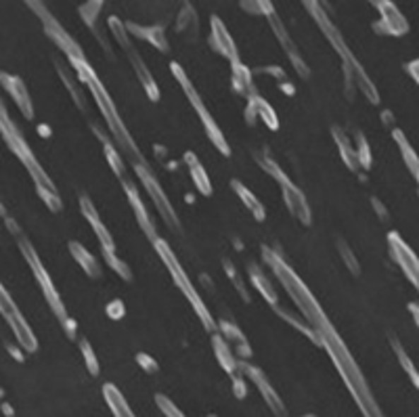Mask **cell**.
Segmentation results:
<instances>
[{"label": "cell", "instance_id": "7402d4cb", "mask_svg": "<svg viewBox=\"0 0 419 417\" xmlns=\"http://www.w3.org/2000/svg\"><path fill=\"white\" fill-rule=\"evenodd\" d=\"M82 353L86 355V365H88L90 373H93V375H97V373H99V365H97L95 355H93V351H90V346H88L86 342H82Z\"/></svg>", "mask_w": 419, "mask_h": 417}, {"label": "cell", "instance_id": "30bf717a", "mask_svg": "<svg viewBox=\"0 0 419 417\" xmlns=\"http://www.w3.org/2000/svg\"><path fill=\"white\" fill-rule=\"evenodd\" d=\"M212 34H214V40H216V49L235 63L237 61L235 42L231 40L229 32L225 30V25H223V21L218 17H212Z\"/></svg>", "mask_w": 419, "mask_h": 417}, {"label": "cell", "instance_id": "6da1fadb", "mask_svg": "<svg viewBox=\"0 0 419 417\" xmlns=\"http://www.w3.org/2000/svg\"><path fill=\"white\" fill-rule=\"evenodd\" d=\"M2 134H4V141L8 143V147L17 153V158L23 162V166L30 170V175L34 177L36 182H38L40 193H42V191L57 193V191H55V184L51 182V179H47V175L40 170L38 162L34 160L32 151H30V149H28V145L23 143V139L19 136V132H15V130L11 128V122H8V118H6V114H4V112H2Z\"/></svg>", "mask_w": 419, "mask_h": 417}, {"label": "cell", "instance_id": "9c48e42d", "mask_svg": "<svg viewBox=\"0 0 419 417\" xmlns=\"http://www.w3.org/2000/svg\"><path fill=\"white\" fill-rule=\"evenodd\" d=\"M247 373H249V377L256 382V386L260 388V392H262V397H264V401L268 403V407L273 409V413L275 416H283V403L279 401V397L275 394V390L268 386V382L264 380V375L258 371V369H252V367H247Z\"/></svg>", "mask_w": 419, "mask_h": 417}, {"label": "cell", "instance_id": "8992f818", "mask_svg": "<svg viewBox=\"0 0 419 417\" xmlns=\"http://www.w3.org/2000/svg\"><path fill=\"white\" fill-rule=\"evenodd\" d=\"M172 71L177 74V78H179V82L182 84V88L187 90V95L191 97V101H193V105L197 107V114L203 118V122H206V128H208V132H210V136L214 139V143L223 149V153H229V147H227V143H225V139H223V134L216 130V126H214V122H212V118L208 116V112H206V107H203V103H199V99H197V95H195V90L191 88V84H189V80L184 78V74H182V69H180L179 65L175 63L172 65Z\"/></svg>", "mask_w": 419, "mask_h": 417}, {"label": "cell", "instance_id": "cb8c5ba5", "mask_svg": "<svg viewBox=\"0 0 419 417\" xmlns=\"http://www.w3.org/2000/svg\"><path fill=\"white\" fill-rule=\"evenodd\" d=\"M233 390H235L237 399H243V397H245V386H243V380H241V377H233Z\"/></svg>", "mask_w": 419, "mask_h": 417}, {"label": "cell", "instance_id": "7c38bea8", "mask_svg": "<svg viewBox=\"0 0 419 417\" xmlns=\"http://www.w3.org/2000/svg\"><path fill=\"white\" fill-rule=\"evenodd\" d=\"M80 204H82V214H86V218L90 221V225H93L95 233L99 235V239H101V241H103V245H105V252H114V243H112V237L107 235V231H105L103 223L99 221V216H97L95 208L90 206V201L82 197V201H80Z\"/></svg>", "mask_w": 419, "mask_h": 417}, {"label": "cell", "instance_id": "4fadbf2b", "mask_svg": "<svg viewBox=\"0 0 419 417\" xmlns=\"http://www.w3.org/2000/svg\"><path fill=\"white\" fill-rule=\"evenodd\" d=\"M103 392H105V401L110 403V407H112L114 416L116 417H134V413L128 409L126 401L122 399L120 390H118L116 386H112V384H105Z\"/></svg>", "mask_w": 419, "mask_h": 417}, {"label": "cell", "instance_id": "5bb4252c", "mask_svg": "<svg viewBox=\"0 0 419 417\" xmlns=\"http://www.w3.org/2000/svg\"><path fill=\"white\" fill-rule=\"evenodd\" d=\"M126 193H128V197H130V204L134 206V212H136V216H138V221H141V225H143V229H145V233L149 235V237H155V231H153V227H151V223L147 221V214H145V210H143V204L138 201V197H136V191L126 182Z\"/></svg>", "mask_w": 419, "mask_h": 417}, {"label": "cell", "instance_id": "5b68a950", "mask_svg": "<svg viewBox=\"0 0 419 417\" xmlns=\"http://www.w3.org/2000/svg\"><path fill=\"white\" fill-rule=\"evenodd\" d=\"M21 249H23V254H25V258H28V262H30L32 271L36 273V279H38V283L42 286L45 294H47V300H49V302H51V306L55 308V315H57L61 321H63V325H67V319H65V312H63V306H61L59 298H57V292H55V288H53L51 279L47 277V273H45L42 264L38 262V256H36V252H32V247H30L25 241L21 243Z\"/></svg>", "mask_w": 419, "mask_h": 417}, {"label": "cell", "instance_id": "2e32d148", "mask_svg": "<svg viewBox=\"0 0 419 417\" xmlns=\"http://www.w3.org/2000/svg\"><path fill=\"white\" fill-rule=\"evenodd\" d=\"M214 344H216V355L220 358V363H223V367L227 369V371H235V357L231 355V351L227 348V344H225V340H218V338H214Z\"/></svg>", "mask_w": 419, "mask_h": 417}, {"label": "cell", "instance_id": "4316f807", "mask_svg": "<svg viewBox=\"0 0 419 417\" xmlns=\"http://www.w3.org/2000/svg\"><path fill=\"white\" fill-rule=\"evenodd\" d=\"M212 417H214V416H212Z\"/></svg>", "mask_w": 419, "mask_h": 417}, {"label": "cell", "instance_id": "484cf974", "mask_svg": "<svg viewBox=\"0 0 419 417\" xmlns=\"http://www.w3.org/2000/svg\"><path fill=\"white\" fill-rule=\"evenodd\" d=\"M409 69L413 71V76L418 78V82H419V61L418 63H411V65H409Z\"/></svg>", "mask_w": 419, "mask_h": 417}, {"label": "cell", "instance_id": "8fae6325", "mask_svg": "<svg viewBox=\"0 0 419 417\" xmlns=\"http://www.w3.org/2000/svg\"><path fill=\"white\" fill-rule=\"evenodd\" d=\"M2 84H4V88L13 95L15 103L21 107L23 116H25V118H32V112H30V97H28L25 88H23V84H21L17 78L8 76V74H4V76H2Z\"/></svg>", "mask_w": 419, "mask_h": 417}, {"label": "cell", "instance_id": "e0dca14e", "mask_svg": "<svg viewBox=\"0 0 419 417\" xmlns=\"http://www.w3.org/2000/svg\"><path fill=\"white\" fill-rule=\"evenodd\" d=\"M101 6H103V0H88L86 4H82V6H80V15L86 19V23H88V25H95V19H97V15H99Z\"/></svg>", "mask_w": 419, "mask_h": 417}, {"label": "cell", "instance_id": "ffe728a7", "mask_svg": "<svg viewBox=\"0 0 419 417\" xmlns=\"http://www.w3.org/2000/svg\"><path fill=\"white\" fill-rule=\"evenodd\" d=\"M396 353H399V358H401V365H403V367L407 369V373L411 375V380H413V384H415V386H418V388H419V373H418V371H415V367L411 365V360L407 358V355H405V353H403V351H401L399 346H396Z\"/></svg>", "mask_w": 419, "mask_h": 417}, {"label": "cell", "instance_id": "3957f363", "mask_svg": "<svg viewBox=\"0 0 419 417\" xmlns=\"http://www.w3.org/2000/svg\"><path fill=\"white\" fill-rule=\"evenodd\" d=\"M25 2H28V4L32 6V11H34V13L45 21V30H47V34H49V36L59 45L61 49L67 53V57H69V59H84V55H82V51L78 49V45L67 36V32L61 28L59 21H57V19L47 11V6H45L40 0H25Z\"/></svg>", "mask_w": 419, "mask_h": 417}, {"label": "cell", "instance_id": "9a60e30c", "mask_svg": "<svg viewBox=\"0 0 419 417\" xmlns=\"http://www.w3.org/2000/svg\"><path fill=\"white\" fill-rule=\"evenodd\" d=\"M71 252H73V256L78 258V262L84 266V271H86L90 277H99V275H101V269H99V264L93 260V256H90L86 249H82L78 243H71Z\"/></svg>", "mask_w": 419, "mask_h": 417}, {"label": "cell", "instance_id": "7a4b0ae2", "mask_svg": "<svg viewBox=\"0 0 419 417\" xmlns=\"http://www.w3.org/2000/svg\"><path fill=\"white\" fill-rule=\"evenodd\" d=\"M158 252L162 254V258H164L166 266H168V269H170V273L175 275V281H177V286H179L180 290L184 292V296L191 300V304L195 306V310H197V315L201 317V321L206 323V327H208V329H212L214 325H212V319H210V315H208V310H206L203 302L199 300V296L195 294V290L191 288V283H189L187 275L182 273V269H180L179 262H177L175 254L170 252V247H166V243H164V241H158Z\"/></svg>", "mask_w": 419, "mask_h": 417}, {"label": "cell", "instance_id": "d6986e66", "mask_svg": "<svg viewBox=\"0 0 419 417\" xmlns=\"http://www.w3.org/2000/svg\"><path fill=\"white\" fill-rule=\"evenodd\" d=\"M191 170H193V175H195V182H197V187L208 195V193H210V182H208V179H206L203 168H201L197 162H193V160H191Z\"/></svg>", "mask_w": 419, "mask_h": 417}, {"label": "cell", "instance_id": "52a82bcc", "mask_svg": "<svg viewBox=\"0 0 419 417\" xmlns=\"http://www.w3.org/2000/svg\"><path fill=\"white\" fill-rule=\"evenodd\" d=\"M138 170V175H141V180L145 182V187L149 189V193H151V197H153V201H155V206L160 208V212H162V216L166 218V221H170L175 227H177V218H175V212H172V206H170V201L162 195V189L158 187V182L151 179V175L149 172H145L143 168H136Z\"/></svg>", "mask_w": 419, "mask_h": 417}, {"label": "cell", "instance_id": "603a6c76", "mask_svg": "<svg viewBox=\"0 0 419 417\" xmlns=\"http://www.w3.org/2000/svg\"><path fill=\"white\" fill-rule=\"evenodd\" d=\"M138 363L145 367V371H149V373H153L155 369H158V365L153 363V358H149L147 355H138Z\"/></svg>", "mask_w": 419, "mask_h": 417}, {"label": "cell", "instance_id": "277c9868", "mask_svg": "<svg viewBox=\"0 0 419 417\" xmlns=\"http://www.w3.org/2000/svg\"><path fill=\"white\" fill-rule=\"evenodd\" d=\"M2 315H4V319L11 323V327H13V334L17 336V340H19V344L25 348V351H36V336L32 334V329L28 327V323L21 319V315H19V310H17V306L11 302L8 298V294L6 292H2Z\"/></svg>", "mask_w": 419, "mask_h": 417}, {"label": "cell", "instance_id": "d4e9b609", "mask_svg": "<svg viewBox=\"0 0 419 417\" xmlns=\"http://www.w3.org/2000/svg\"><path fill=\"white\" fill-rule=\"evenodd\" d=\"M256 2L260 4L262 13H266V15H273V4H271V0H256Z\"/></svg>", "mask_w": 419, "mask_h": 417}, {"label": "cell", "instance_id": "44dd1931", "mask_svg": "<svg viewBox=\"0 0 419 417\" xmlns=\"http://www.w3.org/2000/svg\"><path fill=\"white\" fill-rule=\"evenodd\" d=\"M158 405L162 407V411H164L168 417H184L182 413H180L179 409H177L168 399H164V397H158Z\"/></svg>", "mask_w": 419, "mask_h": 417}, {"label": "cell", "instance_id": "ba28073f", "mask_svg": "<svg viewBox=\"0 0 419 417\" xmlns=\"http://www.w3.org/2000/svg\"><path fill=\"white\" fill-rule=\"evenodd\" d=\"M390 241H392V249H394V254H396V258H399L401 266L405 269V273L411 277V281H413V283L419 288V262L415 260V256H413V254L403 245V241L396 237V235H392Z\"/></svg>", "mask_w": 419, "mask_h": 417}, {"label": "cell", "instance_id": "ac0fdd59", "mask_svg": "<svg viewBox=\"0 0 419 417\" xmlns=\"http://www.w3.org/2000/svg\"><path fill=\"white\" fill-rule=\"evenodd\" d=\"M235 189L240 191V195L243 197V199H245V204L252 208V212L256 214V218H260V221H262V218H264V214H262V206H260V204L254 199V195H249V193H247V191H245L241 184H237V182H235Z\"/></svg>", "mask_w": 419, "mask_h": 417}]
</instances>
